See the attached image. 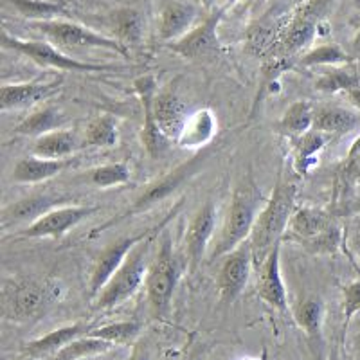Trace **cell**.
<instances>
[{
	"mask_svg": "<svg viewBox=\"0 0 360 360\" xmlns=\"http://www.w3.org/2000/svg\"><path fill=\"white\" fill-rule=\"evenodd\" d=\"M295 195L297 186L292 180H278L269 202L256 218L249 238L254 265L262 266L287 234L288 224L295 211Z\"/></svg>",
	"mask_w": 360,
	"mask_h": 360,
	"instance_id": "cell-1",
	"label": "cell"
},
{
	"mask_svg": "<svg viewBox=\"0 0 360 360\" xmlns=\"http://www.w3.org/2000/svg\"><path fill=\"white\" fill-rule=\"evenodd\" d=\"M262 200V193L258 191L252 180L247 179L240 182L231 198L229 211L225 217L224 227H221L220 238L217 240L214 247L211 249L209 259L227 256L238 247L243 245L247 238H250L252 227L258 218V204Z\"/></svg>",
	"mask_w": 360,
	"mask_h": 360,
	"instance_id": "cell-2",
	"label": "cell"
},
{
	"mask_svg": "<svg viewBox=\"0 0 360 360\" xmlns=\"http://www.w3.org/2000/svg\"><path fill=\"white\" fill-rule=\"evenodd\" d=\"M285 236L314 254H335L342 243L339 221L321 207L295 209Z\"/></svg>",
	"mask_w": 360,
	"mask_h": 360,
	"instance_id": "cell-3",
	"label": "cell"
},
{
	"mask_svg": "<svg viewBox=\"0 0 360 360\" xmlns=\"http://www.w3.org/2000/svg\"><path fill=\"white\" fill-rule=\"evenodd\" d=\"M60 297L62 290L51 279H13L4 287V315L17 323L38 319Z\"/></svg>",
	"mask_w": 360,
	"mask_h": 360,
	"instance_id": "cell-4",
	"label": "cell"
},
{
	"mask_svg": "<svg viewBox=\"0 0 360 360\" xmlns=\"http://www.w3.org/2000/svg\"><path fill=\"white\" fill-rule=\"evenodd\" d=\"M159 234H153L148 240L141 242L135 247L124 263L117 269L114 276L108 279V283L99 290L94 299V310H110L124 303L130 295L137 292V288L146 281L148 274V256H150V247Z\"/></svg>",
	"mask_w": 360,
	"mask_h": 360,
	"instance_id": "cell-5",
	"label": "cell"
},
{
	"mask_svg": "<svg viewBox=\"0 0 360 360\" xmlns=\"http://www.w3.org/2000/svg\"><path fill=\"white\" fill-rule=\"evenodd\" d=\"M180 272H182V265L176 258V254L173 252L172 240L166 236L164 242L160 243L155 259L148 269L146 281H144L148 304L157 319H166L169 315Z\"/></svg>",
	"mask_w": 360,
	"mask_h": 360,
	"instance_id": "cell-6",
	"label": "cell"
},
{
	"mask_svg": "<svg viewBox=\"0 0 360 360\" xmlns=\"http://www.w3.org/2000/svg\"><path fill=\"white\" fill-rule=\"evenodd\" d=\"M330 0H308L299 6L290 17L285 20L272 58H285L292 60L301 51L308 49L317 34L319 20Z\"/></svg>",
	"mask_w": 360,
	"mask_h": 360,
	"instance_id": "cell-7",
	"label": "cell"
},
{
	"mask_svg": "<svg viewBox=\"0 0 360 360\" xmlns=\"http://www.w3.org/2000/svg\"><path fill=\"white\" fill-rule=\"evenodd\" d=\"M2 47L15 53H20L33 60L37 65L53 67L58 70H67V72H112V70H121V67L108 65V63H90L70 58L58 51L54 45L47 41L38 40H22V38L11 37L8 31H2Z\"/></svg>",
	"mask_w": 360,
	"mask_h": 360,
	"instance_id": "cell-8",
	"label": "cell"
},
{
	"mask_svg": "<svg viewBox=\"0 0 360 360\" xmlns=\"http://www.w3.org/2000/svg\"><path fill=\"white\" fill-rule=\"evenodd\" d=\"M179 209H180V204H176L175 209H172V211H169L162 220H160V224L152 225V227H148V229L141 231V233L137 234H131V236L119 238L117 242L110 243L107 249L103 250V252L98 256V259H96L94 266H92V272H90V281H89L90 294L96 297V295L99 294V290L107 285L108 279L117 272L119 266L123 265L124 259L128 258V254H130L135 247L139 245L141 242L148 240L150 236L162 233L164 227L169 224V220L175 217Z\"/></svg>",
	"mask_w": 360,
	"mask_h": 360,
	"instance_id": "cell-9",
	"label": "cell"
},
{
	"mask_svg": "<svg viewBox=\"0 0 360 360\" xmlns=\"http://www.w3.org/2000/svg\"><path fill=\"white\" fill-rule=\"evenodd\" d=\"M37 31L49 38L53 44L60 45V47H90V49H107L115 54H121L123 58L130 56L128 47H124L117 38H108L105 34H99L92 29L85 27L82 24L70 20H41V22H31Z\"/></svg>",
	"mask_w": 360,
	"mask_h": 360,
	"instance_id": "cell-10",
	"label": "cell"
},
{
	"mask_svg": "<svg viewBox=\"0 0 360 360\" xmlns=\"http://www.w3.org/2000/svg\"><path fill=\"white\" fill-rule=\"evenodd\" d=\"M207 157H209V152H202V153H197V155L193 157V159L179 164L175 169H172L169 173H166L164 176H160L157 182H153V184L148 186V188L144 189L143 195H141V197L137 198L134 204H131V207L128 209V211H124L123 214L115 217L114 220H110L107 225L99 227V229H107V227H110V225L124 220L127 217H134V214H137V213H143V211L150 209L152 205H155L157 202L164 200V198H168L176 188H180V186L184 184L186 180L191 179L193 175H197L198 169H200L202 166H204L205 160H207Z\"/></svg>",
	"mask_w": 360,
	"mask_h": 360,
	"instance_id": "cell-11",
	"label": "cell"
},
{
	"mask_svg": "<svg viewBox=\"0 0 360 360\" xmlns=\"http://www.w3.org/2000/svg\"><path fill=\"white\" fill-rule=\"evenodd\" d=\"M224 18V8L211 13L202 24L195 25L180 40L169 44V49L186 60H202L217 56L221 53V44L218 38V25Z\"/></svg>",
	"mask_w": 360,
	"mask_h": 360,
	"instance_id": "cell-12",
	"label": "cell"
},
{
	"mask_svg": "<svg viewBox=\"0 0 360 360\" xmlns=\"http://www.w3.org/2000/svg\"><path fill=\"white\" fill-rule=\"evenodd\" d=\"M135 94L139 96L141 105H143V130H141V141L143 146L146 148V152L159 159L164 153L168 152V146L172 141L160 131L159 124H157L155 112H153V101L157 96V82L153 76H141L134 82Z\"/></svg>",
	"mask_w": 360,
	"mask_h": 360,
	"instance_id": "cell-13",
	"label": "cell"
},
{
	"mask_svg": "<svg viewBox=\"0 0 360 360\" xmlns=\"http://www.w3.org/2000/svg\"><path fill=\"white\" fill-rule=\"evenodd\" d=\"M252 263V250L249 243L240 245L236 250L225 256L220 274H218V294H220L221 303L231 304L242 295L249 281Z\"/></svg>",
	"mask_w": 360,
	"mask_h": 360,
	"instance_id": "cell-14",
	"label": "cell"
},
{
	"mask_svg": "<svg viewBox=\"0 0 360 360\" xmlns=\"http://www.w3.org/2000/svg\"><path fill=\"white\" fill-rule=\"evenodd\" d=\"M96 205H63L56 207L38 218L34 224H31L27 229L22 231L24 238H62L74 229L76 225L82 224L85 218L96 213Z\"/></svg>",
	"mask_w": 360,
	"mask_h": 360,
	"instance_id": "cell-15",
	"label": "cell"
},
{
	"mask_svg": "<svg viewBox=\"0 0 360 360\" xmlns=\"http://www.w3.org/2000/svg\"><path fill=\"white\" fill-rule=\"evenodd\" d=\"M214 227H217V209L213 202H207L191 218V224L186 231V256L191 272L200 265L209 240L213 238Z\"/></svg>",
	"mask_w": 360,
	"mask_h": 360,
	"instance_id": "cell-16",
	"label": "cell"
},
{
	"mask_svg": "<svg viewBox=\"0 0 360 360\" xmlns=\"http://www.w3.org/2000/svg\"><path fill=\"white\" fill-rule=\"evenodd\" d=\"M62 78L49 83H11L0 89V110H18V108L33 107L37 103L49 99L60 90Z\"/></svg>",
	"mask_w": 360,
	"mask_h": 360,
	"instance_id": "cell-17",
	"label": "cell"
},
{
	"mask_svg": "<svg viewBox=\"0 0 360 360\" xmlns=\"http://www.w3.org/2000/svg\"><path fill=\"white\" fill-rule=\"evenodd\" d=\"M153 112H155L160 131L172 143L176 144L189 117L186 103L173 90H160V92H157L155 101H153Z\"/></svg>",
	"mask_w": 360,
	"mask_h": 360,
	"instance_id": "cell-18",
	"label": "cell"
},
{
	"mask_svg": "<svg viewBox=\"0 0 360 360\" xmlns=\"http://www.w3.org/2000/svg\"><path fill=\"white\" fill-rule=\"evenodd\" d=\"M279 256H281V243L270 252L269 258L259 266V281H258V297L263 303L272 307L278 311H288V297L287 288L281 278V265H279Z\"/></svg>",
	"mask_w": 360,
	"mask_h": 360,
	"instance_id": "cell-19",
	"label": "cell"
},
{
	"mask_svg": "<svg viewBox=\"0 0 360 360\" xmlns=\"http://www.w3.org/2000/svg\"><path fill=\"white\" fill-rule=\"evenodd\" d=\"M92 328L85 323H74L69 326L58 328L53 332L45 333L44 337H38L34 340H29V342L22 344L20 353L27 359H45V356H54L60 349H63L67 344H70L72 340L79 339L83 335H89V332Z\"/></svg>",
	"mask_w": 360,
	"mask_h": 360,
	"instance_id": "cell-20",
	"label": "cell"
},
{
	"mask_svg": "<svg viewBox=\"0 0 360 360\" xmlns=\"http://www.w3.org/2000/svg\"><path fill=\"white\" fill-rule=\"evenodd\" d=\"M63 202H67L65 197L49 195V193L22 198V200L8 205V207L2 211V225H4V227H9V225L24 224V221L34 224L38 218H41L44 214L49 213V211L56 209V205H62Z\"/></svg>",
	"mask_w": 360,
	"mask_h": 360,
	"instance_id": "cell-21",
	"label": "cell"
},
{
	"mask_svg": "<svg viewBox=\"0 0 360 360\" xmlns=\"http://www.w3.org/2000/svg\"><path fill=\"white\" fill-rule=\"evenodd\" d=\"M197 18V8L184 2H169L160 13L159 37L164 41L180 40L193 29V22Z\"/></svg>",
	"mask_w": 360,
	"mask_h": 360,
	"instance_id": "cell-22",
	"label": "cell"
},
{
	"mask_svg": "<svg viewBox=\"0 0 360 360\" xmlns=\"http://www.w3.org/2000/svg\"><path fill=\"white\" fill-rule=\"evenodd\" d=\"M360 127V114L339 105H321L315 107L314 130L326 135H344Z\"/></svg>",
	"mask_w": 360,
	"mask_h": 360,
	"instance_id": "cell-23",
	"label": "cell"
},
{
	"mask_svg": "<svg viewBox=\"0 0 360 360\" xmlns=\"http://www.w3.org/2000/svg\"><path fill=\"white\" fill-rule=\"evenodd\" d=\"M70 160H53L41 159V157H24L18 160L13 168V182L18 184H38L44 180H49L69 168Z\"/></svg>",
	"mask_w": 360,
	"mask_h": 360,
	"instance_id": "cell-24",
	"label": "cell"
},
{
	"mask_svg": "<svg viewBox=\"0 0 360 360\" xmlns=\"http://www.w3.org/2000/svg\"><path fill=\"white\" fill-rule=\"evenodd\" d=\"M217 117L209 108H202V110L193 112L189 114L188 123H186L184 130L180 134L179 144L180 148H186V150H197V148H205L209 144V141L213 139L214 134H217Z\"/></svg>",
	"mask_w": 360,
	"mask_h": 360,
	"instance_id": "cell-25",
	"label": "cell"
},
{
	"mask_svg": "<svg viewBox=\"0 0 360 360\" xmlns=\"http://www.w3.org/2000/svg\"><path fill=\"white\" fill-rule=\"evenodd\" d=\"M79 148H83V141L78 139L76 131L62 128L38 137L33 144V155L41 159L67 160Z\"/></svg>",
	"mask_w": 360,
	"mask_h": 360,
	"instance_id": "cell-26",
	"label": "cell"
},
{
	"mask_svg": "<svg viewBox=\"0 0 360 360\" xmlns=\"http://www.w3.org/2000/svg\"><path fill=\"white\" fill-rule=\"evenodd\" d=\"M65 115L60 108L56 107H44L40 110L33 112L25 119H22V123L15 128V134L22 135V137H41L51 131L62 130L65 124Z\"/></svg>",
	"mask_w": 360,
	"mask_h": 360,
	"instance_id": "cell-27",
	"label": "cell"
},
{
	"mask_svg": "<svg viewBox=\"0 0 360 360\" xmlns=\"http://www.w3.org/2000/svg\"><path fill=\"white\" fill-rule=\"evenodd\" d=\"M315 121V107L310 101H295L285 110V114L279 119V131L283 135L299 139L304 134L314 130Z\"/></svg>",
	"mask_w": 360,
	"mask_h": 360,
	"instance_id": "cell-28",
	"label": "cell"
},
{
	"mask_svg": "<svg viewBox=\"0 0 360 360\" xmlns=\"http://www.w3.org/2000/svg\"><path fill=\"white\" fill-rule=\"evenodd\" d=\"M294 321L311 340H321L323 335L324 304L319 297L303 299L292 311Z\"/></svg>",
	"mask_w": 360,
	"mask_h": 360,
	"instance_id": "cell-29",
	"label": "cell"
},
{
	"mask_svg": "<svg viewBox=\"0 0 360 360\" xmlns=\"http://www.w3.org/2000/svg\"><path fill=\"white\" fill-rule=\"evenodd\" d=\"M326 143V134L317 130L308 131L303 137L295 139V169L301 175L310 172V168H314L317 164V155L323 152Z\"/></svg>",
	"mask_w": 360,
	"mask_h": 360,
	"instance_id": "cell-30",
	"label": "cell"
},
{
	"mask_svg": "<svg viewBox=\"0 0 360 360\" xmlns=\"http://www.w3.org/2000/svg\"><path fill=\"white\" fill-rule=\"evenodd\" d=\"M112 27H114L117 40L124 47H128V45H137L141 41L144 31V22L139 11L124 8L112 15Z\"/></svg>",
	"mask_w": 360,
	"mask_h": 360,
	"instance_id": "cell-31",
	"label": "cell"
},
{
	"mask_svg": "<svg viewBox=\"0 0 360 360\" xmlns=\"http://www.w3.org/2000/svg\"><path fill=\"white\" fill-rule=\"evenodd\" d=\"M9 4L33 22L54 20L67 15V6L62 0H9Z\"/></svg>",
	"mask_w": 360,
	"mask_h": 360,
	"instance_id": "cell-32",
	"label": "cell"
},
{
	"mask_svg": "<svg viewBox=\"0 0 360 360\" xmlns=\"http://www.w3.org/2000/svg\"><path fill=\"white\" fill-rule=\"evenodd\" d=\"M115 143H117V121L114 115L103 114L90 121L83 137V148H112Z\"/></svg>",
	"mask_w": 360,
	"mask_h": 360,
	"instance_id": "cell-33",
	"label": "cell"
},
{
	"mask_svg": "<svg viewBox=\"0 0 360 360\" xmlns=\"http://www.w3.org/2000/svg\"><path fill=\"white\" fill-rule=\"evenodd\" d=\"M114 348V344L107 342V340L96 339V337L83 335L79 339L72 340L70 344H67L65 348L60 349L56 355L51 360H83L90 359V356L105 355L110 349Z\"/></svg>",
	"mask_w": 360,
	"mask_h": 360,
	"instance_id": "cell-34",
	"label": "cell"
},
{
	"mask_svg": "<svg viewBox=\"0 0 360 360\" xmlns=\"http://www.w3.org/2000/svg\"><path fill=\"white\" fill-rule=\"evenodd\" d=\"M349 62H353L352 56L339 44L317 45L299 58V65L303 67H337Z\"/></svg>",
	"mask_w": 360,
	"mask_h": 360,
	"instance_id": "cell-35",
	"label": "cell"
},
{
	"mask_svg": "<svg viewBox=\"0 0 360 360\" xmlns=\"http://www.w3.org/2000/svg\"><path fill=\"white\" fill-rule=\"evenodd\" d=\"M141 330H143V324L139 321H119V323L92 328L89 335L117 346V344H128L139 339Z\"/></svg>",
	"mask_w": 360,
	"mask_h": 360,
	"instance_id": "cell-36",
	"label": "cell"
},
{
	"mask_svg": "<svg viewBox=\"0 0 360 360\" xmlns=\"http://www.w3.org/2000/svg\"><path fill=\"white\" fill-rule=\"evenodd\" d=\"M360 78L356 72L349 69H340V67H333V69L326 70L321 74V78L315 82V89L321 92H328V94H335V92H349L353 89H359Z\"/></svg>",
	"mask_w": 360,
	"mask_h": 360,
	"instance_id": "cell-37",
	"label": "cell"
},
{
	"mask_svg": "<svg viewBox=\"0 0 360 360\" xmlns=\"http://www.w3.org/2000/svg\"><path fill=\"white\" fill-rule=\"evenodd\" d=\"M89 176L96 188H114V186L127 184L130 180V168L124 162L105 164L92 169Z\"/></svg>",
	"mask_w": 360,
	"mask_h": 360,
	"instance_id": "cell-38",
	"label": "cell"
},
{
	"mask_svg": "<svg viewBox=\"0 0 360 360\" xmlns=\"http://www.w3.org/2000/svg\"><path fill=\"white\" fill-rule=\"evenodd\" d=\"M359 182H360V135L353 141L348 155H346V159H344L342 166H340L339 169V186H342V189L359 184Z\"/></svg>",
	"mask_w": 360,
	"mask_h": 360,
	"instance_id": "cell-39",
	"label": "cell"
},
{
	"mask_svg": "<svg viewBox=\"0 0 360 360\" xmlns=\"http://www.w3.org/2000/svg\"><path fill=\"white\" fill-rule=\"evenodd\" d=\"M342 311L344 323L346 324H348L356 314H360V279L349 283L348 287H344Z\"/></svg>",
	"mask_w": 360,
	"mask_h": 360,
	"instance_id": "cell-40",
	"label": "cell"
},
{
	"mask_svg": "<svg viewBox=\"0 0 360 360\" xmlns=\"http://www.w3.org/2000/svg\"><path fill=\"white\" fill-rule=\"evenodd\" d=\"M128 360H155V348L150 342V339L135 340L134 349H131Z\"/></svg>",
	"mask_w": 360,
	"mask_h": 360,
	"instance_id": "cell-41",
	"label": "cell"
},
{
	"mask_svg": "<svg viewBox=\"0 0 360 360\" xmlns=\"http://www.w3.org/2000/svg\"><path fill=\"white\" fill-rule=\"evenodd\" d=\"M349 56H352L353 62H360V29L356 31V34L353 37L352 44H349Z\"/></svg>",
	"mask_w": 360,
	"mask_h": 360,
	"instance_id": "cell-42",
	"label": "cell"
},
{
	"mask_svg": "<svg viewBox=\"0 0 360 360\" xmlns=\"http://www.w3.org/2000/svg\"><path fill=\"white\" fill-rule=\"evenodd\" d=\"M348 96H349V99H352L353 105H355V107L359 108V110H360V86H359V89L349 90Z\"/></svg>",
	"mask_w": 360,
	"mask_h": 360,
	"instance_id": "cell-43",
	"label": "cell"
},
{
	"mask_svg": "<svg viewBox=\"0 0 360 360\" xmlns=\"http://www.w3.org/2000/svg\"><path fill=\"white\" fill-rule=\"evenodd\" d=\"M355 356L356 360H360V328H359V333L355 337Z\"/></svg>",
	"mask_w": 360,
	"mask_h": 360,
	"instance_id": "cell-44",
	"label": "cell"
},
{
	"mask_svg": "<svg viewBox=\"0 0 360 360\" xmlns=\"http://www.w3.org/2000/svg\"><path fill=\"white\" fill-rule=\"evenodd\" d=\"M328 360H342V356H340V353H339V349H333L332 353H330V356H328Z\"/></svg>",
	"mask_w": 360,
	"mask_h": 360,
	"instance_id": "cell-45",
	"label": "cell"
},
{
	"mask_svg": "<svg viewBox=\"0 0 360 360\" xmlns=\"http://www.w3.org/2000/svg\"><path fill=\"white\" fill-rule=\"evenodd\" d=\"M218 2H221V4H234V2H238V0H218Z\"/></svg>",
	"mask_w": 360,
	"mask_h": 360,
	"instance_id": "cell-46",
	"label": "cell"
},
{
	"mask_svg": "<svg viewBox=\"0 0 360 360\" xmlns=\"http://www.w3.org/2000/svg\"><path fill=\"white\" fill-rule=\"evenodd\" d=\"M188 360H204V356H200V355H198V353H197V355H191V356H189Z\"/></svg>",
	"mask_w": 360,
	"mask_h": 360,
	"instance_id": "cell-47",
	"label": "cell"
},
{
	"mask_svg": "<svg viewBox=\"0 0 360 360\" xmlns=\"http://www.w3.org/2000/svg\"><path fill=\"white\" fill-rule=\"evenodd\" d=\"M240 360H262V359H258V356H243V359Z\"/></svg>",
	"mask_w": 360,
	"mask_h": 360,
	"instance_id": "cell-48",
	"label": "cell"
}]
</instances>
